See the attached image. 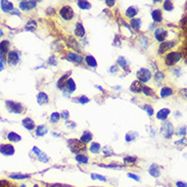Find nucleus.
Listing matches in <instances>:
<instances>
[{
    "instance_id": "obj_1",
    "label": "nucleus",
    "mask_w": 187,
    "mask_h": 187,
    "mask_svg": "<svg viewBox=\"0 0 187 187\" xmlns=\"http://www.w3.org/2000/svg\"><path fill=\"white\" fill-rule=\"evenodd\" d=\"M69 147L73 152H80V151H84L86 149V144L83 143L81 140L78 139H71L69 140Z\"/></svg>"
},
{
    "instance_id": "obj_36",
    "label": "nucleus",
    "mask_w": 187,
    "mask_h": 187,
    "mask_svg": "<svg viewBox=\"0 0 187 187\" xmlns=\"http://www.w3.org/2000/svg\"><path fill=\"white\" fill-rule=\"evenodd\" d=\"M76 160H77L79 162H81V164H87L88 162V157L87 155H77V157H76Z\"/></svg>"
},
{
    "instance_id": "obj_12",
    "label": "nucleus",
    "mask_w": 187,
    "mask_h": 187,
    "mask_svg": "<svg viewBox=\"0 0 187 187\" xmlns=\"http://www.w3.org/2000/svg\"><path fill=\"white\" fill-rule=\"evenodd\" d=\"M37 5V1H21L19 2V8L22 10H29L34 8Z\"/></svg>"
},
{
    "instance_id": "obj_45",
    "label": "nucleus",
    "mask_w": 187,
    "mask_h": 187,
    "mask_svg": "<svg viewBox=\"0 0 187 187\" xmlns=\"http://www.w3.org/2000/svg\"><path fill=\"white\" fill-rule=\"evenodd\" d=\"M124 161L126 162H130V164H133V162H136V159H135V157H126L124 159Z\"/></svg>"
},
{
    "instance_id": "obj_10",
    "label": "nucleus",
    "mask_w": 187,
    "mask_h": 187,
    "mask_svg": "<svg viewBox=\"0 0 187 187\" xmlns=\"http://www.w3.org/2000/svg\"><path fill=\"white\" fill-rule=\"evenodd\" d=\"M0 152L4 155H12L14 153V148L10 144H3L0 146Z\"/></svg>"
},
{
    "instance_id": "obj_13",
    "label": "nucleus",
    "mask_w": 187,
    "mask_h": 187,
    "mask_svg": "<svg viewBox=\"0 0 187 187\" xmlns=\"http://www.w3.org/2000/svg\"><path fill=\"white\" fill-rule=\"evenodd\" d=\"M64 86L66 87V91H68V92H70V93L74 92V91L76 90V84H75L74 80H73L72 78H70V79L66 80V82L64 83Z\"/></svg>"
},
{
    "instance_id": "obj_50",
    "label": "nucleus",
    "mask_w": 187,
    "mask_h": 187,
    "mask_svg": "<svg viewBox=\"0 0 187 187\" xmlns=\"http://www.w3.org/2000/svg\"><path fill=\"white\" fill-rule=\"evenodd\" d=\"M185 133H186V129H185V127H184V128L180 129V131L178 132V135H185Z\"/></svg>"
},
{
    "instance_id": "obj_34",
    "label": "nucleus",
    "mask_w": 187,
    "mask_h": 187,
    "mask_svg": "<svg viewBox=\"0 0 187 187\" xmlns=\"http://www.w3.org/2000/svg\"><path fill=\"white\" fill-rule=\"evenodd\" d=\"M36 28H37V23L35 21H33V19L29 21L26 26V30H29V31H34Z\"/></svg>"
},
{
    "instance_id": "obj_52",
    "label": "nucleus",
    "mask_w": 187,
    "mask_h": 187,
    "mask_svg": "<svg viewBox=\"0 0 187 187\" xmlns=\"http://www.w3.org/2000/svg\"><path fill=\"white\" fill-rule=\"evenodd\" d=\"M117 71H118V69H117V66H112V69H110V72L112 73H116Z\"/></svg>"
},
{
    "instance_id": "obj_41",
    "label": "nucleus",
    "mask_w": 187,
    "mask_h": 187,
    "mask_svg": "<svg viewBox=\"0 0 187 187\" xmlns=\"http://www.w3.org/2000/svg\"><path fill=\"white\" fill-rule=\"evenodd\" d=\"M164 78H165V76H164V74H162V72H157V74H155V81H157V83H161L162 80H164Z\"/></svg>"
},
{
    "instance_id": "obj_14",
    "label": "nucleus",
    "mask_w": 187,
    "mask_h": 187,
    "mask_svg": "<svg viewBox=\"0 0 187 187\" xmlns=\"http://www.w3.org/2000/svg\"><path fill=\"white\" fill-rule=\"evenodd\" d=\"M142 89H143V85H142V83L139 81H134L130 87V90L135 93H140L142 91Z\"/></svg>"
},
{
    "instance_id": "obj_44",
    "label": "nucleus",
    "mask_w": 187,
    "mask_h": 187,
    "mask_svg": "<svg viewBox=\"0 0 187 187\" xmlns=\"http://www.w3.org/2000/svg\"><path fill=\"white\" fill-rule=\"evenodd\" d=\"M91 178H92L93 180L98 179V180H100V181H106L105 178L102 177V176H100V175H97V174H92V176H91Z\"/></svg>"
},
{
    "instance_id": "obj_37",
    "label": "nucleus",
    "mask_w": 187,
    "mask_h": 187,
    "mask_svg": "<svg viewBox=\"0 0 187 187\" xmlns=\"http://www.w3.org/2000/svg\"><path fill=\"white\" fill-rule=\"evenodd\" d=\"M9 177L12 178V179H27V178L30 177V175H23V174H12L9 175Z\"/></svg>"
},
{
    "instance_id": "obj_18",
    "label": "nucleus",
    "mask_w": 187,
    "mask_h": 187,
    "mask_svg": "<svg viewBox=\"0 0 187 187\" xmlns=\"http://www.w3.org/2000/svg\"><path fill=\"white\" fill-rule=\"evenodd\" d=\"M148 172H149V174L151 176H153V177H159V176L161 175V171H160L159 166L155 165V164L151 165L149 170H148Z\"/></svg>"
},
{
    "instance_id": "obj_24",
    "label": "nucleus",
    "mask_w": 187,
    "mask_h": 187,
    "mask_svg": "<svg viewBox=\"0 0 187 187\" xmlns=\"http://www.w3.org/2000/svg\"><path fill=\"white\" fill-rule=\"evenodd\" d=\"M68 57L70 58V61L78 62V64H81V62L83 61V58H82L81 55H78V54H76V53H72V52L69 53Z\"/></svg>"
},
{
    "instance_id": "obj_28",
    "label": "nucleus",
    "mask_w": 187,
    "mask_h": 187,
    "mask_svg": "<svg viewBox=\"0 0 187 187\" xmlns=\"http://www.w3.org/2000/svg\"><path fill=\"white\" fill-rule=\"evenodd\" d=\"M85 61H86V64H87L89 66H91V68H96V66H97L96 61H95L94 57L91 56V55H88V56H86Z\"/></svg>"
},
{
    "instance_id": "obj_8",
    "label": "nucleus",
    "mask_w": 187,
    "mask_h": 187,
    "mask_svg": "<svg viewBox=\"0 0 187 187\" xmlns=\"http://www.w3.org/2000/svg\"><path fill=\"white\" fill-rule=\"evenodd\" d=\"M7 61L10 66H15L19 61V54L17 51H9L7 54Z\"/></svg>"
},
{
    "instance_id": "obj_16",
    "label": "nucleus",
    "mask_w": 187,
    "mask_h": 187,
    "mask_svg": "<svg viewBox=\"0 0 187 187\" xmlns=\"http://www.w3.org/2000/svg\"><path fill=\"white\" fill-rule=\"evenodd\" d=\"M33 150H34V152L38 155V157H39V160L41 162H48V157L44 152H42V151L40 150L38 147H36V146H35V147H33Z\"/></svg>"
},
{
    "instance_id": "obj_42",
    "label": "nucleus",
    "mask_w": 187,
    "mask_h": 187,
    "mask_svg": "<svg viewBox=\"0 0 187 187\" xmlns=\"http://www.w3.org/2000/svg\"><path fill=\"white\" fill-rule=\"evenodd\" d=\"M102 151H103V153L105 155H110L113 153V149L112 147H110V146H105V147L102 148Z\"/></svg>"
},
{
    "instance_id": "obj_40",
    "label": "nucleus",
    "mask_w": 187,
    "mask_h": 187,
    "mask_svg": "<svg viewBox=\"0 0 187 187\" xmlns=\"http://www.w3.org/2000/svg\"><path fill=\"white\" fill-rule=\"evenodd\" d=\"M142 91H143V93L145 95H147V96H150V95L153 94V90L149 87H147V86H143V89H142Z\"/></svg>"
},
{
    "instance_id": "obj_20",
    "label": "nucleus",
    "mask_w": 187,
    "mask_h": 187,
    "mask_svg": "<svg viewBox=\"0 0 187 187\" xmlns=\"http://www.w3.org/2000/svg\"><path fill=\"white\" fill-rule=\"evenodd\" d=\"M1 8L4 12H8L10 10H12L13 4L9 1H1Z\"/></svg>"
},
{
    "instance_id": "obj_22",
    "label": "nucleus",
    "mask_w": 187,
    "mask_h": 187,
    "mask_svg": "<svg viewBox=\"0 0 187 187\" xmlns=\"http://www.w3.org/2000/svg\"><path fill=\"white\" fill-rule=\"evenodd\" d=\"M37 100H38V103H39L40 105H42V104L47 103L48 102V96L44 92H40L37 96Z\"/></svg>"
},
{
    "instance_id": "obj_11",
    "label": "nucleus",
    "mask_w": 187,
    "mask_h": 187,
    "mask_svg": "<svg viewBox=\"0 0 187 187\" xmlns=\"http://www.w3.org/2000/svg\"><path fill=\"white\" fill-rule=\"evenodd\" d=\"M155 39H157V41L162 42V41H164V40L167 38V36H168V32H167V31L165 30V29L159 28L157 31H155Z\"/></svg>"
},
{
    "instance_id": "obj_43",
    "label": "nucleus",
    "mask_w": 187,
    "mask_h": 187,
    "mask_svg": "<svg viewBox=\"0 0 187 187\" xmlns=\"http://www.w3.org/2000/svg\"><path fill=\"white\" fill-rule=\"evenodd\" d=\"M66 80H68V77H66V76H64V77L59 80V82H58V87L59 88L64 87V83L66 82Z\"/></svg>"
},
{
    "instance_id": "obj_30",
    "label": "nucleus",
    "mask_w": 187,
    "mask_h": 187,
    "mask_svg": "<svg viewBox=\"0 0 187 187\" xmlns=\"http://www.w3.org/2000/svg\"><path fill=\"white\" fill-rule=\"evenodd\" d=\"M78 6L82 9H90L91 8V4L89 3L88 1H83V0H80V1L77 2Z\"/></svg>"
},
{
    "instance_id": "obj_17",
    "label": "nucleus",
    "mask_w": 187,
    "mask_h": 187,
    "mask_svg": "<svg viewBox=\"0 0 187 187\" xmlns=\"http://www.w3.org/2000/svg\"><path fill=\"white\" fill-rule=\"evenodd\" d=\"M169 115H170V110H168V108H162V110H161L159 113H157V118L159 120L165 121V120L168 118Z\"/></svg>"
},
{
    "instance_id": "obj_2",
    "label": "nucleus",
    "mask_w": 187,
    "mask_h": 187,
    "mask_svg": "<svg viewBox=\"0 0 187 187\" xmlns=\"http://www.w3.org/2000/svg\"><path fill=\"white\" fill-rule=\"evenodd\" d=\"M182 55L180 52H170L166 56V64L167 66H174L178 61H180Z\"/></svg>"
},
{
    "instance_id": "obj_23",
    "label": "nucleus",
    "mask_w": 187,
    "mask_h": 187,
    "mask_svg": "<svg viewBox=\"0 0 187 187\" xmlns=\"http://www.w3.org/2000/svg\"><path fill=\"white\" fill-rule=\"evenodd\" d=\"M137 13H138V8L135 7V6H130V7L126 10V15L128 17H131V19L134 17Z\"/></svg>"
},
{
    "instance_id": "obj_6",
    "label": "nucleus",
    "mask_w": 187,
    "mask_h": 187,
    "mask_svg": "<svg viewBox=\"0 0 187 187\" xmlns=\"http://www.w3.org/2000/svg\"><path fill=\"white\" fill-rule=\"evenodd\" d=\"M162 133L164 134L165 137L170 138L174 133V128H173L172 124L170 122H165L162 126Z\"/></svg>"
},
{
    "instance_id": "obj_9",
    "label": "nucleus",
    "mask_w": 187,
    "mask_h": 187,
    "mask_svg": "<svg viewBox=\"0 0 187 187\" xmlns=\"http://www.w3.org/2000/svg\"><path fill=\"white\" fill-rule=\"evenodd\" d=\"M174 46H175V42H173V41L162 42L161 45H160V47H159V53L162 54V53L167 52V51L170 50L171 48L174 47Z\"/></svg>"
},
{
    "instance_id": "obj_47",
    "label": "nucleus",
    "mask_w": 187,
    "mask_h": 187,
    "mask_svg": "<svg viewBox=\"0 0 187 187\" xmlns=\"http://www.w3.org/2000/svg\"><path fill=\"white\" fill-rule=\"evenodd\" d=\"M78 100H79L81 103H87V102L89 101V98H87L86 96H81Z\"/></svg>"
},
{
    "instance_id": "obj_39",
    "label": "nucleus",
    "mask_w": 187,
    "mask_h": 187,
    "mask_svg": "<svg viewBox=\"0 0 187 187\" xmlns=\"http://www.w3.org/2000/svg\"><path fill=\"white\" fill-rule=\"evenodd\" d=\"M59 118H61V115L58 113H53L50 117V121L52 123H57L59 121Z\"/></svg>"
},
{
    "instance_id": "obj_35",
    "label": "nucleus",
    "mask_w": 187,
    "mask_h": 187,
    "mask_svg": "<svg viewBox=\"0 0 187 187\" xmlns=\"http://www.w3.org/2000/svg\"><path fill=\"white\" fill-rule=\"evenodd\" d=\"M90 151L93 153H98L100 151V144L97 143V142H93L90 146Z\"/></svg>"
},
{
    "instance_id": "obj_15",
    "label": "nucleus",
    "mask_w": 187,
    "mask_h": 187,
    "mask_svg": "<svg viewBox=\"0 0 187 187\" xmlns=\"http://www.w3.org/2000/svg\"><path fill=\"white\" fill-rule=\"evenodd\" d=\"M22 124H23V126L25 127L26 129H28V130H33V129H35V123L34 121H33L32 119H30V118H26V119L23 120V122H22Z\"/></svg>"
},
{
    "instance_id": "obj_27",
    "label": "nucleus",
    "mask_w": 187,
    "mask_h": 187,
    "mask_svg": "<svg viewBox=\"0 0 187 187\" xmlns=\"http://www.w3.org/2000/svg\"><path fill=\"white\" fill-rule=\"evenodd\" d=\"M8 140H9L10 142H19V141H21L22 140V137L19 136V134H17V133H14V132H10L9 134H8Z\"/></svg>"
},
{
    "instance_id": "obj_48",
    "label": "nucleus",
    "mask_w": 187,
    "mask_h": 187,
    "mask_svg": "<svg viewBox=\"0 0 187 187\" xmlns=\"http://www.w3.org/2000/svg\"><path fill=\"white\" fill-rule=\"evenodd\" d=\"M128 177L129 178H132V179L136 180V181H139V180H140V178L138 177V176L134 175V174H131V173H129V174H128Z\"/></svg>"
},
{
    "instance_id": "obj_49",
    "label": "nucleus",
    "mask_w": 187,
    "mask_h": 187,
    "mask_svg": "<svg viewBox=\"0 0 187 187\" xmlns=\"http://www.w3.org/2000/svg\"><path fill=\"white\" fill-rule=\"evenodd\" d=\"M69 117H70V115H69V113L66 112V110H64V112H61V118H64V119H69Z\"/></svg>"
},
{
    "instance_id": "obj_7",
    "label": "nucleus",
    "mask_w": 187,
    "mask_h": 187,
    "mask_svg": "<svg viewBox=\"0 0 187 187\" xmlns=\"http://www.w3.org/2000/svg\"><path fill=\"white\" fill-rule=\"evenodd\" d=\"M8 48H9V42L7 40H4L0 43V59L1 61H5V55L8 52Z\"/></svg>"
},
{
    "instance_id": "obj_38",
    "label": "nucleus",
    "mask_w": 187,
    "mask_h": 187,
    "mask_svg": "<svg viewBox=\"0 0 187 187\" xmlns=\"http://www.w3.org/2000/svg\"><path fill=\"white\" fill-rule=\"evenodd\" d=\"M164 8L168 12H171V10L174 9V5H173L172 1H165L164 3Z\"/></svg>"
},
{
    "instance_id": "obj_21",
    "label": "nucleus",
    "mask_w": 187,
    "mask_h": 187,
    "mask_svg": "<svg viewBox=\"0 0 187 187\" xmlns=\"http://www.w3.org/2000/svg\"><path fill=\"white\" fill-rule=\"evenodd\" d=\"M151 17H152L153 21L155 22V23H160V22H162V12L160 9H155L153 10L152 12H151Z\"/></svg>"
},
{
    "instance_id": "obj_25",
    "label": "nucleus",
    "mask_w": 187,
    "mask_h": 187,
    "mask_svg": "<svg viewBox=\"0 0 187 187\" xmlns=\"http://www.w3.org/2000/svg\"><path fill=\"white\" fill-rule=\"evenodd\" d=\"M81 140L83 143H88V142H90L91 140H92V134H91L89 131H85V132L83 133V135L81 136Z\"/></svg>"
},
{
    "instance_id": "obj_19",
    "label": "nucleus",
    "mask_w": 187,
    "mask_h": 187,
    "mask_svg": "<svg viewBox=\"0 0 187 187\" xmlns=\"http://www.w3.org/2000/svg\"><path fill=\"white\" fill-rule=\"evenodd\" d=\"M75 34L77 37H80L82 38L85 35V29H84V27L82 24L78 23L77 25H76V30H75Z\"/></svg>"
},
{
    "instance_id": "obj_46",
    "label": "nucleus",
    "mask_w": 187,
    "mask_h": 187,
    "mask_svg": "<svg viewBox=\"0 0 187 187\" xmlns=\"http://www.w3.org/2000/svg\"><path fill=\"white\" fill-rule=\"evenodd\" d=\"M144 108H145V110L147 112L148 116H152L153 110H152V108H151L150 105H145V106H144Z\"/></svg>"
},
{
    "instance_id": "obj_4",
    "label": "nucleus",
    "mask_w": 187,
    "mask_h": 187,
    "mask_svg": "<svg viewBox=\"0 0 187 187\" xmlns=\"http://www.w3.org/2000/svg\"><path fill=\"white\" fill-rule=\"evenodd\" d=\"M137 78L138 81L141 83H145V82L149 81L151 78V73L150 71H148L147 69H140L137 72Z\"/></svg>"
},
{
    "instance_id": "obj_51",
    "label": "nucleus",
    "mask_w": 187,
    "mask_h": 187,
    "mask_svg": "<svg viewBox=\"0 0 187 187\" xmlns=\"http://www.w3.org/2000/svg\"><path fill=\"white\" fill-rule=\"evenodd\" d=\"M177 186L178 187H186V184L183 183V182H177Z\"/></svg>"
},
{
    "instance_id": "obj_57",
    "label": "nucleus",
    "mask_w": 187,
    "mask_h": 187,
    "mask_svg": "<svg viewBox=\"0 0 187 187\" xmlns=\"http://www.w3.org/2000/svg\"><path fill=\"white\" fill-rule=\"evenodd\" d=\"M34 187H38V186H37V185H36V186H34Z\"/></svg>"
},
{
    "instance_id": "obj_53",
    "label": "nucleus",
    "mask_w": 187,
    "mask_h": 187,
    "mask_svg": "<svg viewBox=\"0 0 187 187\" xmlns=\"http://www.w3.org/2000/svg\"><path fill=\"white\" fill-rule=\"evenodd\" d=\"M106 4H108V6H113V4H115V1H105Z\"/></svg>"
},
{
    "instance_id": "obj_32",
    "label": "nucleus",
    "mask_w": 187,
    "mask_h": 187,
    "mask_svg": "<svg viewBox=\"0 0 187 187\" xmlns=\"http://www.w3.org/2000/svg\"><path fill=\"white\" fill-rule=\"evenodd\" d=\"M117 62H118V64H119L120 66H122V68L125 69V70H126L127 66H128V61H127V59L125 58V57H123V56H120L119 58H118Z\"/></svg>"
},
{
    "instance_id": "obj_31",
    "label": "nucleus",
    "mask_w": 187,
    "mask_h": 187,
    "mask_svg": "<svg viewBox=\"0 0 187 187\" xmlns=\"http://www.w3.org/2000/svg\"><path fill=\"white\" fill-rule=\"evenodd\" d=\"M130 25L132 26V28L136 29V30H139L140 26H141V19H131Z\"/></svg>"
},
{
    "instance_id": "obj_58",
    "label": "nucleus",
    "mask_w": 187,
    "mask_h": 187,
    "mask_svg": "<svg viewBox=\"0 0 187 187\" xmlns=\"http://www.w3.org/2000/svg\"><path fill=\"white\" fill-rule=\"evenodd\" d=\"M50 187H53V186H50Z\"/></svg>"
},
{
    "instance_id": "obj_29",
    "label": "nucleus",
    "mask_w": 187,
    "mask_h": 187,
    "mask_svg": "<svg viewBox=\"0 0 187 187\" xmlns=\"http://www.w3.org/2000/svg\"><path fill=\"white\" fill-rule=\"evenodd\" d=\"M173 94V90L170 87H162L161 90V96L162 97H168Z\"/></svg>"
},
{
    "instance_id": "obj_26",
    "label": "nucleus",
    "mask_w": 187,
    "mask_h": 187,
    "mask_svg": "<svg viewBox=\"0 0 187 187\" xmlns=\"http://www.w3.org/2000/svg\"><path fill=\"white\" fill-rule=\"evenodd\" d=\"M47 132H48L47 127L44 126V125H40V126H38L36 129V134L38 136H43V135H45Z\"/></svg>"
},
{
    "instance_id": "obj_33",
    "label": "nucleus",
    "mask_w": 187,
    "mask_h": 187,
    "mask_svg": "<svg viewBox=\"0 0 187 187\" xmlns=\"http://www.w3.org/2000/svg\"><path fill=\"white\" fill-rule=\"evenodd\" d=\"M136 137H137V133L132 132V131H131V132L127 133L126 136H125V139H126L127 142H131V141H133Z\"/></svg>"
},
{
    "instance_id": "obj_5",
    "label": "nucleus",
    "mask_w": 187,
    "mask_h": 187,
    "mask_svg": "<svg viewBox=\"0 0 187 187\" xmlns=\"http://www.w3.org/2000/svg\"><path fill=\"white\" fill-rule=\"evenodd\" d=\"M61 17L66 21H70L74 17V12H73L72 7L71 6H64V7L61 9Z\"/></svg>"
},
{
    "instance_id": "obj_54",
    "label": "nucleus",
    "mask_w": 187,
    "mask_h": 187,
    "mask_svg": "<svg viewBox=\"0 0 187 187\" xmlns=\"http://www.w3.org/2000/svg\"><path fill=\"white\" fill-rule=\"evenodd\" d=\"M4 69V66H3V64H2V62H0V72H1L2 70H3Z\"/></svg>"
},
{
    "instance_id": "obj_56",
    "label": "nucleus",
    "mask_w": 187,
    "mask_h": 187,
    "mask_svg": "<svg viewBox=\"0 0 187 187\" xmlns=\"http://www.w3.org/2000/svg\"><path fill=\"white\" fill-rule=\"evenodd\" d=\"M0 121H2V119H1V118H0Z\"/></svg>"
},
{
    "instance_id": "obj_55",
    "label": "nucleus",
    "mask_w": 187,
    "mask_h": 187,
    "mask_svg": "<svg viewBox=\"0 0 187 187\" xmlns=\"http://www.w3.org/2000/svg\"><path fill=\"white\" fill-rule=\"evenodd\" d=\"M2 36H3V32H2V30L0 29V38H1Z\"/></svg>"
},
{
    "instance_id": "obj_3",
    "label": "nucleus",
    "mask_w": 187,
    "mask_h": 187,
    "mask_svg": "<svg viewBox=\"0 0 187 187\" xmlns=\"http://www.w3.org/2000/svg\"><path fill=\"white\" fill-rule=\"evenodd\" d=\"M5 105L10 113H23V105H22L21 103H19V102L10 101V100H8V101L5 102Z\"/></svg>"
}]
</instances>
